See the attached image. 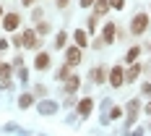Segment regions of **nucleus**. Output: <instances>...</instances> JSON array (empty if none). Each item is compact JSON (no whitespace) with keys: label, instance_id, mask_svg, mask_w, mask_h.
<instances>
[{"label":"nucleus","instance_id":"ddd939ff","mask_svg":"<svg viewBox=\"0 0 151 136\" xmlns=\"http://www.w3.org/2000/svg\"><path fill=\"white\" fill-rule=\"evenodd\" d=\"M31 105H34V94L26 92V94H21V97H18V107H21V110H26V107H31Z\"/></svg>","mask_w":151,"mask_h":136},{"label":"nucleus","instance_id":"f8f14e48","mask_svg":"<svg viewBox=\"0 0 151 136\" xmlns=\"http://www.w3.org/2000/svg\"><path fill=\"white\" fill-rule=\"evenodd\" d=\"M91 79H94V84H104V79H107V73H104V65L94 68V71H91Z\"/></svg>","mask_w":151,"mask_h":136},{"label":"nucleus","instance_id":"7c9ffc66","mask_svg":"<svg viewBox=\"0 0 151 136\" xmlns=\"http://www.w3.org/2000/svg\"><path fill=\"white\" fill-rule=\"evenodd\" d=\"M146 113H149V115H151V102H149V105H146Z\"/></svg>","mask_w":151,"mask_h":136},{"label":"nucleus","instance_id":"6ab92c4d","mask_svg":"<svg viewBox=\"0 0 151 136\" xmlns=\"http://www.w3.org/2000/svg\"><path fill=\"white\" fill-rule=\"evenodd\" d=\"M50 31V21H39V26H37V34H47Z\"/></svg>","mask_w":151,"mask_h":136},{"label":"nucleus","instance_id":"2eb2a0df","mask_svg":"<svg viewBox=\"0 0 151 136\" xmlns=\"http://www.w3.org/2000/svg\"><path fill=\"white\" fill-rule=\"evenodd\" d=\"M138 73H141V65H130V68L125 71V81H136Z\"/></svg>","mask_w":151,"mask_h":136},{"label":"nucleus","instance_id":"b1692460","mask_svg":"<svg viewBox=\"0 0 151 136\" xmlns=\"http://www.w3.org/2000/svg\"><path fill=\"white\" fill-rule=\"evenodd\" d=\"M13 45H16V47H24V34H18V37H13Z\"/></svg>","mask_w":151,"mask_h":136},{"label":"nucleus","instance_id":"7ed1b4c3","mask_svg":"<svg viewBox=\"0 0 151 136\" xmlns=\"http://www.w3.org/2000/svg\"><path fill=\"white\" fill-rule=\"evenodd\" d=\"M65 63L68 65H78L81 63V47H68L65 50Z\"/></svg>","mask_w":151,"mask_h":136},{"label":"nucleus","instance_id":"6e6552de","mask_svg":"<svg viewBox=\"0 0 151 136\" xmlns=\"http://www.w3.org/2000/svg\"><path fill=\"white\" fill-rule=\"evenodd\" d=\"M73 39H76V47H89V34H86V29H76Z\"/></svg>","mask_w":151,"mask_h":136},{"label":"nucleus","instance_id":"9d476101","mask_svg":"<svg viewBox=\"0 0 151 136\" xmlns=\"http://www.w3.org/2000/svg\"><path fill=\"white\" fill-rule=\"evenodd\" d=\"M109 11V0H96L94 3V16H104Z\"/></svg>","mask_w":151,"mask_h":136},{"label":"nucleus","instance_id":"39448f33","mask_svg":"<svg viewBox=\"0 0 151 136\" xmlns=\"http://www.w3.org/2000/svg\"><path fill=\"white\" fill-rule=\"evenodd\" d=\"M50 63H52L50 52H39V55L34 58V68H37V71H45V68H50Z\"/></svg>","mask_w":151,"mask_h":136},{"label":"nucleus","instance_id":"cd10ccee","mask_svg":"<svg viewBox=\"0 0 151 136\" xmlns=\"http://www.w3.org/2000/svg\"><path fill=\"white\" fill-rule=\"evenodd\" d=\"M8 45H11V42H8V39L3 37V39H0V50H8Z\"/></svg>","mask_w":151,"mask_h":136},{"label":"nucleus","instance_id":"bb28decb","mask_svg":"<svg viewBox=\"0 0 151 136\" xmlns=\"http://www.w3.org/2000/svg\"><path fill=\"white\" fill-rule=\"evenodd\" d=\"M96 0H81V8H89V5H94Z\"/></svg>","mask_w":151,"mask_h":136},{"label":"nucleus","instance_id":"423d86ee","mask_svg":"<svg viewBox=\"0 0 151 136\" xmlns=\"http://www.w3.org/2000/svg\"><path fill=\"white\" fill-rule=\"evenodd\" d=\"M138 110H141V102H138V100H130V102H128V126H133V123H136Z\"/></svg>","mask_w":151,"mask_h":136},{"label":"nucleus","instance_id":"5701e85b","mask_svg":"<svg viewBox=\"0 0 151 136\" xmlns=\"http://www.w3.org/2000/svg\"><path fill=\"white\" fill-rule=\"evenodd\" d=\"M18 79H21V81H29V71H26V68H18Z\"/></svg>","mask_w":151,"mask_h":136},{"label":"nucleus","instance_id":"20e7f679","mask_svg":"<svg viewBox=\"0 0 151 136\" xmlns=\"http://www.w3.org/2000/svg\"><path fill=\"white\" fill-rule=\"evenodd\" d=\"M18 24H21V16H18V13H8L5 18H3L5 31H16V29H18Z\"/></svg>","mask_w":151,"mask_h":136},{"label":"nucleus","instance_id":"4468645a","mask_svg":"<svg viewBox=\"0 0 151 136\" xmlns=\"http://www.w3.org/2000/svg\"><path fill=\"white\" fill-rule=\"evenodd\" d=\"M55 110H58V105H55V102H47V100L39 105V113H42V115H52Z\"/></svg>","mask_w":151,"mask_h":136},{"label":"nucleus","instance_id":"c756f323","mask_svg":"<svg viewBox=\"0 0 151 136\" xmlns=\"http://www.w3.org/2000/svg\"><path fill=\"white\" fill-rule=\"evenodd\" d=\"M37 0H21V5H34Z\"/></svg>","mask_w":151,"mask_h":136},{"label":"nucleus","instance_id":"412c9836","mask_svg":"<svg viewBox=\"0 0 151 136\" xmlns=\"http://www.w3.org/2000/svg\"><path fill=\"white\" fill-rule=\"evenodd\" d=\"M120 115H122V110H120V107H112V110H109V118H112V121H117Z\"/></svg>","mask_w":151,"mask_h":136},{"label":"nucleus","instance_id":"0eeeda50","mask_svg":"<svg viewBox=\"0 0 151 136\" xmlns=\"http://www.w3.org/2000/svg\"><path fill=\"white\" fill-rule=\"evenodd\" d=\"M91 110H94V100H91V97H83V100L78 102V115H83V118H86Z\"/></svg>","mask_w":151,"mask_h":136},{"label":"nucleus","instance_id":"dca6fc26","mask_svg":"<svg viewBox=\"0 0 151 136\" xmlns=\"http://www.w3.org/2000/svg\"><path fill=\"white\" fill-rule=\"evenodd\" d=\"M138 55H141V47H130V50L125 52V60H128V63H136Z\"/></svg>","mask_w":151,"mask_h":136},{"label":"nucleus","instance_id":"f03ea898","mask_svg":"<svg viewBox=\"0 0 151 136\" xmlns=\"http://www.w3.org/2000/svg\"><path fill=\"white\" fill-rule=\"evenodd\" d=\"M109 84H112L115 89L125 84V71H122L120 65H115V68H109Z\"/></svg>","mask_w":151,"mask_h":136},{"label":"nucleus","instance_id":"2f4dec72","mask_svg":"<svg viewBox=\"0 0 151 136\" xmlns=\"http://www.w3.org/2000/svg\"><path fill=\"white\" fill-rule=\"evenodd\" d=\"M0 24H3V8H0Z\"/></svg>","mask_w":151,"mask_h":136},{"label":"nucleus","instance_id":"c85d7f7f","mask_svg":"<svg viewBox=\"0 0 151 136\" xmlns=\"http://www.w3.org/2000/svg\"><path fill=\"white\" fill-rule=\"evenodd\" d=\"M141 92H143V94H151V84H143V87H141Z\"/></svg>","mask_w":151,"mask_h":136},{"label":"nucleus","instance_id":"4be33fe9","mask_svg":"<svg viewBox=\"0 0 151 136\" xmlns=\"http://www.w3.org/2000/svg\"><path fill=\"white\" fill-rule=\"evenodd\" d=\"M109 5H112L115 11H120V8H125V0H109Z\"/></svg>","mask_w":151,"mask_h":136},{"label":"nucleus","instance_id":"f257e3e1","mask_svg":"<svg viewBox=\"0 0 151 136\" xmlns=\"http://www.w3.org/2000/svg\"><path fill=\"white\" fill-rule=\"evenodd\" d=\"M149 16L146 13H138L136 18H133V21H130V31H133V34H143V31H146V26H149Z\"/></svg>","mask_w":151,"mask_h":136},{"label":"nucleus","instance_id":"f3484780","mask_svg":"<svg viewBox=\"0 0 151 136\" xmlns=\"http://www.w3.org/2000/svg\"><path fill=\"white\" fill-rule=\"evenodd\" d=\"M65 42H68V34H65V31H58V37H55V47H58V50H63V47H65Z\"/></svg>","mask_w":151,"mask_h":136},{"label":"nucleus","instance_id":"a878e982","mask_svg":"<svg viewBox=\"0 0 151 136\" xmlns=\"http://www.w3.org/2000/svg\"><path fill=\"white\" fill-rule=\"evenodd\" d=\"M68 3H70V0H55V5H58V8H68Z\"/></svg>","mask_w":151,"mask_h":136},{"label":"nucleus","instance_id":"a211bd4d","mask_svg":"<svg viewBox=\"0 0 151 136\" xmlns=\"http://www.w3.org/2000/svg\"><path fill=\"white\" fill-rule=\"evenodd\" d=\"M96 18H99V16H89V21H86V26H89V31H96V24H99Z\"/></svg>","mask_w":151,"mask_h":136},{"label":"nucleus","instance_id":"1a4fd4ad","mask_svg":"<svg viewBox=\"0 0 151 136\" xmlns=\"http://www.w3.org/2000/svg\"><path fill=\"white\" fill-rule=\"evenodd\" d=\"M102 39H104L107 45H112V42H115V24H112V21L104 24V29H102Z\"/></svg>","mask_w":151,"mask_h":136},{"label":"nucleus","instance_id":"9b49d317","mask_svg":"<svg viewBox=\"0 0 151 136\" xmlns=\"http://www.w3.org/2000/svg\"><path fill=\"white\" fill-rule=\"evenodd\" d=\"M78 87H81V79H78V76H68V81H65V92H68V94H73Z\"/></svg>","mask_w":151,"mask_h":136},{"label":"nucleus","instance_id":"393cba45","mask_svg":"<svg viewBox=\"0 0 151 136\" xmlns=\"http://www.w3.org/2000/svg\"><path fill=\"white\" fill-rule=\"evenodd\" d=\"M34 21H42V8H34Z\"/></svg>","mask_w":151,"mask_h":136},{"label":"nucleus","instance_id":"aec40b11","mask_svg":"<svg viewBox=\"0 0 151 136\" xmlns=\"http://www.w3.org/2000/svg\"><path fill=\"white\" fill-rule=\"evenodd\" d=\"M68 71H70V65H68V63H65V65H63L60 71H58V79H60V81H63V79H65V76H68Z\"/></svg>","mask_w":151,"mask_h":136}]
</instances>
